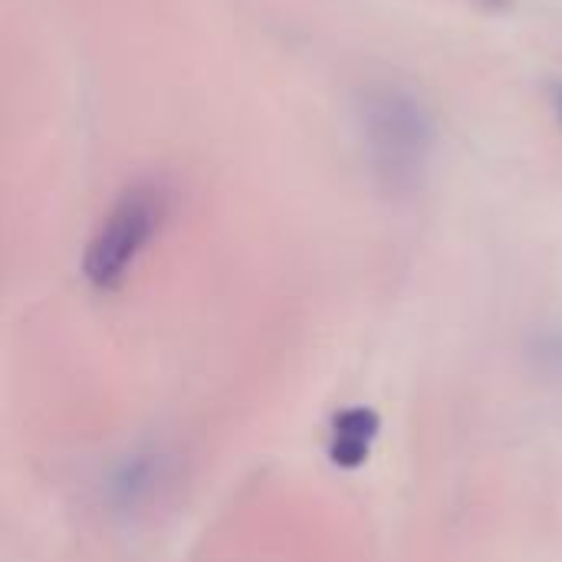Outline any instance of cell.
I'll list each match as a JSON object with an SVG mask.
<instances>
[{"label":"cell","instance_id":"277c9868","mask_svg":"<svg viewBox=\"0 0 562 562\" xmlns=\"http://www.w3.org/2000/svg\"><path fill=\"white\" fill-rule=\"evenodd\" d=\"M557 112H560V119H562V86L557 89Z\"/></svg>","mask_w":562,"mask_h":562},{"label":"cell","instance_id":"3957f363","mask_svg":"<svg viewBox=\"0 0 562 562\" xmlns=\"http://www.w3.org/2000/svg\"><path fill=\"white\" fill-rule=\"evenodd\" d=\"M382 422L372 408H342L329 428V461L342 471H356L369 461Z\"/></svg>","mask_w":562,"mask_h":562},{"label":"cell","instance_id":"7a4b0ae2","mask_svg":"<svg viewBox=\"0 0 562 562\" xmlns=\"http://www.w3.org/2000/svg\"><path fill=\"white\" fill-rule=\"evenodd\" d=\"M425 119L422 112L412 105V99H382L379 102V112H375V122H372V135L379 138V151L385 158H395V161H412L418 151H422V142H425Z\"/></svg>","mask_w":562,"mask_h":562},{"label":"cell","instance_id":"5b68a950","mask_svg":"<svg viewBox=\"0 0 562 562\" xmlns=\"http://www.w3.org/2000/svg\"><path fill=\"white\" fill-rule=\"evenodd\" d=\"M487 3H504V0H487Z\"/></svg>","mask_w":562,"mask_h":562},{"label":"cell","instance_id":"6da1fadb","mask_svg":"<svg viewBox=\"0 0 562 562\" xmlns=\"http://www.w3.org/2000/svg\"><path fill=\"white\" fill-rule=\"evenodd\" d=\"M165 217V194L155 184H135L128 188L105 221L99 224L95 237L86 247L82 257V273L95 290H115L138 254L148 247V240L158 234Z\"/></svg>","mask_w":562,"mask_h":562}]
</instances>
